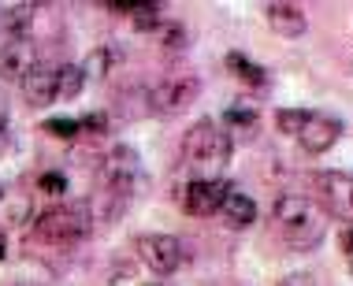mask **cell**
<instances>
[{
    "mask_svg": "<svg viewBox=\"0 0 353 286\" xmlns=\"http://www.w3.org/2000/svg\"><path fill=\"white\" fill-rule=\"evenodd\" d=\"M275 223H279L283 238L294 245V249H316L327 234V223L331 216L323 212L320 201L305 194H283L275 201Z\"/></svg>",
    "mask_w": 353,
    "mask_h": 286,
    "instance_id": "6da1fadb",
    "label": "cell"
},
{
    "mask_svg": "<svg viewBox=\"0 0 353 286\" xmlns=\"http://www.w3.org/2000/svg\"><path fill=\"white\" fill-rule=\"evenodd\" d=\"M231 134L212 119L194 123L183 138V160L194 167L197 178H219V171L231 164Z\"/></svg>",
    "mask_w": 353,
    "mask_h": 286,
    "instance_id": "7a4b0ae2",
    "label": "cell"
},
{
    "mask_svg": "<svg viewBox=\"0 0 353 286\" xmlns=\"http://www.w3.org/2000/svg\"><path fill=\"white\" fill-rule=\"evenodd\" d=\"M93 205L90 201H68V205H52L34 219V238L49 245H79L82 238L93 234Z\"/></svg>",
    "mask_w": 353,
    "mask_h": 286,
    "instance_id": "3957f363",
    "label": "cell"
},
{
    "mask_svg": "<svg viewBox=\"0 0 353 286\" xmlns=\"http://www.w3.org/2000/svg\"><path fill=\"white\" fill-rule=\"evenodd\" d=\"M101 183L108 194H116L119 201H130V194H138V186L145 183L141 160L130 145H116L108 156L101 160Z\"/></svg>",
    "mask_w": 353,
    "mask_h": 286,
    "instance_id": "277c9868",
    "label": "cell"
},
{
    "mask_svg": "<svg viewBox=\"0 0 353 286\" xmlns=\"http://www.w3.org/2000/svg\"><path fill=\"white\" fill-rule=\"evenodd\" d=\"M197 97H201V79H194V74H171V79L157 82L149 90V112H157V116H179Z\"/></svg>",
    "mask_w": 353,
    "mask_h": 286,
    "instance_id": "5b68a950",
    "label": "cell"
},
{
    "mask_svg": "<svg viewBox=\"0 0 353 286\" xmlns=\"http://www.w3.org/2000/svg\"><path fill=\"white\" fill-rule=\"evenodd\" d=\"M134 249L141 256V264L152 272V275H171L183 268V242H179L175 234H141L134 242Z\"/></svg>",
    "mask_w": 353,
    "mask_h": 286,
    "instance_id": "8992f818",
    "label": "cell"
},
{
    "mask_svg": "<svg viewBox=\"0 0 353 286\" xmlns=\"http://www.w3.org/2000/svg\"><path fill=\"white\" fill-rule=\"evenodd\" d=\"M312 186L320 190V197L327 201V208L323 212H335L342 223H350V216H353V178H350V171H316L312 175Z\"/></svg>",
    "mask_w": 353,
    "mask_h": 286,
    "instance_id": "52a82bcc",
    "label": "cell"
},
{
    "mask_svg": "<svg viewBox=\"0 0 353 286\" xmlns=\"http://www.w3.org/2000/svg\"><path fill=\"white\" fill-rule=\"evenodd\" d=\"M37 63H41V56H37V45L30 37H8L4 49H0V79L23 82Z\"/></svg>",
    "mask_w": 353,
    "mask_h": 286,
    "instance_id": "ba28073f",
    "label": "cell"
},
{
    "mask_svg": "<svg viewBox=\"0 0 353 286\" xmlns=\"http://www.w3.org/2000/svg\"><path fill=\"white\" fill-rule=\"evenodd\" d=\"M227 190L231 186L223 178H190L186 194H183V208L190 216H216L223 197H227Z\"/></svg>",
    "mask_w": 353,
    "mask_h": 286,
    "instance_id": "9c48e42d",
    "label": "cell"
},
{
    "mask_svg": "<svg viewBox=\"0 0 353 286\" xmlns=\"http://www.w3.org/2000/svg\"><path fill=\"white\" fill-rule=\"evenodd\" d=\"M294 138H298V145L305 152H327L342 138V123L335 116H323V112H309Z\"/></svg>",
    "mask_w": 353,
    "mask_h": 286,
    "instance_id": "30bf717a",
    "label": "cell"
},
{
    "mask_svg": "<svg viewBox=\"0 0 353 286\" xmlns=\"http://www.w3.org/2000/svg\"><path fill=\"white\" fill-rule=\"evenodd\" d=\"M19 85H23L26 101H30L34 108H49V104L56 101V63H45L41 60Z\"/></svg>",
    "mask_w": 353,
    "mask_h": 286,
    "instance_id": "8fae6325",
    "label": "cell"
},
{
    "mask_svg": "<svg viewBox=\"0 0 353 286\" xmlns=\"http://www.w3.org/2000/svg\"><path fill=\"white\" fill-rule=\"evenodd\" d=\"M26 219H34V201L26 190L0 183V227H23Z\"/></svg>",
    "mask_w": 353,
    "mask_h": 286,
    "instance_id": "7c38bea8",
    "label": "cell"
},
{
    "mask_svg": "<svg viewBox=\"0 0 353 286\" xmlns=\"http://www.w3.org/2000/svg\"><path fill=\"white\" fill-rule=\"evenodd\" d=\"M264 19H268V26L275 34H283V37H301L305 34V12L298 4H286V0H275V4H264Z\"/></svg>",
    "mask_w": 353,
    "mask_h": 286,
    "instance_id": "4fadbf2b",
    "label": "cell"
},
{
    "mask_svg": "<svg viewBox=\"0 0 353 286\" xmlns=\"http://www.w3.org/2000/svg\"><path fill=\"white\" fill-rule=\"evenodd\" d=\"M37 19V4L30 0H19V4H0V30L8 37H30Z\"/></svg>",
    "mask_w": 353,
    "mask_h": 286,
    "instance_id": "5bb4252c",
    "label": "cell"
},
{
    "mask_svg": "<svg viewBox=\"0 0 353 286\" xmlns=\"http://www.w3.org/2000/svg\"><path fill=\"white\" fill-rule=\"evenodd\" d=\"M219 216L227 219L231 227H253L256 223V201L250 194H242V190H227V197H223V205H219Z\"/></svg>",
    "mask_w": 353,
    "mask_h": 286,
    "instance_id": "9a60e30c",
    "label": "cell"
},
{
    "mask_svg": "<svg viewBox=\"0 0 353 286\" xmlns=\"http://www.w3.org/2000/svg\"><path fill=\"white\" fill-rule=\"evenodd\" d=\"M108 8H112V12H119V15H127L138 30H157V26L164 23L160 4H149V0H112Z\"/></svg>",
    "mask_w": 353,
    "mask_h": 286,
    "instance_id": "2e32d148",
    "label": "cell"
},
{
    "mask_svg": "<svg viewBox=\"0 0 353 286\" xmlns=\"http://www.w3.org/2000/svg\"><path fill=\"white\" fill-rule=\"evenodd\" d=\"M227 68H231V74L245 85H268V71H264L261 63H253L250 56H242V52L227 56Z\"/></svg>",
    "mask_w": 353,
    "mask_h": 286,
    "instance_id": "e0dca14e",
    "label": "cell"
},
{
    "mask_svg": "<svg viewBox=\"0 0 353 286\" xmlns=\"http://www.w3.org/2000/svg\"><path fill=\"white\" fill-rule=\"evenodd\" d=\"M82 71H79V63H60L56 68V101H74L82 93Z\"/></svg>",
    "mask_w": 353,
    "mask_h": 286,
    "instance_id": "ac0fdd59",
    "label": "cell"
},
{
    "mask_svg": "<svg viewBox=\"0 0 353 286\" xmlns=\"http://www.w3.org/2000/svg\"><path fill=\"white\" fill-rule=\"evenodd\" d=\"M256 123H261V116H256V108L253 104H231V108L223 112V123L219 127H234V130H242L245 138H253V130H256Z\"/></svg>",
    "mask_w": 353,
    "mask_h": 286,
    "instance_id": "d6986e66",
    "label": "cell"
},
{
    "mask_svg": "<svg viewBox=\"0 0 353 286\" xmlns=\"http://www.w3.org/2000/svg\"><path fill=\"white\" fill-rule=\"evenodd\" d=\"M79 71H82V79L85 82H93V79H104V74H108L112 71V49H108V45H101V49H93L90 56H85V60L79 63Z\"/></svg>",
    "mask_w": 353,
    "mask_h": 286,
    "instance_id": "ffe728a7",
    "label": "cell"
},
{
    "mask_svg": "<svg viewBox=\"0 0 353 286\" xmlns=\"http://www.w3.org/2000/svg\"><path fill=\"white\" fill-rule=\"evenodd\" d=\"M157 34H160V45H164L168 52H183L190 45V34H186L183 23H160Z\"/></svg>",
    "mask_w": 353,
    "mask_h": 286,
    "instance_id": "44dd1931",
    "label": "cell"
},
{
    "mask_svg": "<svg viewBox=\"0 0 353 286\" xmlns=\"http://www.w3.org/2000/svg\"><path fill=\"white\" fill-rule=\"evenodd\" d=\"M4 286H52V283H49V272H45V268L34 272V264H23V268H19Z\"/></svg>",
    "mask_w": 353,
    "mask_h": 286,
    "instance_id": "7402d4cb",
    "label": "cell"
},
{
    "mask_svg": "<svg viewBox=\"0 0 353 286\" xmlns=\"http://www.w3.org/2000/svg\"><path fill=\"white\" fill-rule=\"evenodd\" d=\"M37 190L49 197H63L68 194V175H60V171H45L41 178H37Z\"/></svg>",
    "mask_w": 353,
    "mask_h": 286,
    "instance_id": "603a6c76",
    "label": "cell"
},
{
    "mask_svg": "<svg viewBox=\"0 0 353 286\" xmlns=\"http://www.w3.org/2000/svg\"><path fill=\"white\" fill-rule=\"evenodd\" d=\"M305 116H309V112H301V108H283L279 116H275V123H279V130H283V134H290V138H294V134L301 130Z\"/></svg>",
    "mask_w": 353,
    "mask_h": 286,
    "instance_id": "cb8c5ba5",
    "label": "cell"
},
{
    "mask_svg": "<svg viewBox=\"0 0 353 286\" xmlns=\"http://www.w3.org/2000/svg\"><path fill=\"white\" fill-rule=\"evenodd\" d=\"M45 130H49L52 138H63V141H71V138H79V119H68V116H60V119H49V123H45Z\"/></svg>",
    "mask_w": 353,
    "mask_h": 286,
    "instance_id": "d4e9b609",
    "label": "cell"
},
{
    "mask_svg": "<svg viewBox=\"0 0 353 286\" xmlns=\"http://www.w3.org/2000/svg\"><path fill=\"white\" fill-rule=\"evenodd\" d=\"M79 130H90V134H108V112H93V116L79 119Z\"/></svg>",
    "mask_w": 353,
    "mask_h": 286,
    "instance_id": "484cf974",
    "label": "cell"
},
{
    "mask_svg": "<svg viewBox=\"0 0 353 286\" xmlns=\"http://www.w3.org/2000/svg\"><path fill=\"white\" fill-rule=\"evenodd\" d=\"M8 123H12V101H8V90H0V138L8 134Z\"/></svg>",
    "mask_w": 353,
    "mask_h": 286,
    "instance_id": "4316f807",
    "label": "cell"
},
{
    "mask_svg": "<svg viewBox=\"0 0 353 286\" xmlns=\"http://www.w3.org/2000/svg\"><path fill=\"white\" fill-rule=\"evenodd\" d=\"M279 286H316V279L309 272H290L286 279H279Z\"/></svg>",
    "mask_w": 353,
    "mask_h": 286,
    "instance_id": "83f0119b",
    "label": "cell"
},
{
    "mask_svg": "<svg viewBox=\"0 0 353 286\" xmlns=\"http://www.w3.org/2000/svg\"><path fill=\"white\" fill-rule=\"evenodd\" d=\"M342 253L350 256V223H342Z\"/></svg>",
    "mask_w": 353,
    "mask_h": 286,
    "instance_id": "f1b7e54d",
    "label": "cell"
},
{
    "mask_svg": "<svg viewBox=\"0 0 353 286\" xmlns=\"http://www.w3.org/2000/svg\"><path fill=\"white\" fill-rule=\"evenodd\" d=\"M4 256H8V245H4V238H0V261H4Z\"/></svg>",
    "mask_w": 353,
    "mask_h": 286,
    "instance_id": "f546056e",
    "label": "cell"
}]
</instances>
